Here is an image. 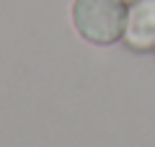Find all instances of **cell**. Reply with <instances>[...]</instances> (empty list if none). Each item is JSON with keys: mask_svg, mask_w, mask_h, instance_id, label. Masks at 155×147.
Wrapping results in <instances>:
<instances>
[{"mask_svg": "<svg viewBox=\"0 0 155 147\" xmlns=\"http://www.w3.org/2000/svg\"><path fill=\"white\" fill-rule=\"evenodd\" d=\"M124 44L137 52L155 49V0H134L127 5Z\"/></svg>", "mask_w": 155, "mask_h": 147, "instance_id": "cell-2", "label": "cell"}, {"mask_svg": "<svg viewBox=\"0 0 155 147\" xmlns=\"http://www.w3.org/2000/svg\"><path fill=\"white\" fill-rule=\"evenodd\" d=\"M72 26L78 36L96 47L124 39L127 3L122 0H72Z\"/></svg>", "mask_w": 155, "mask_h": 147, "instance_id": "cell-1", "label": "cell"}, {"mask_svg": "<svg viewBox=\"0 0 155 147\" xmlns=\"http://www.w3.org/2000/svg\"><path fill=\"white\" fill-rule=\"evenodd\" d=\"M122 3H127V5H129V3H134V0H122Z\"/></svg>", "mask_w": 155, "mask_h": 147, "instance_id": "cell-3", "label": "cell"}]
</instances>
